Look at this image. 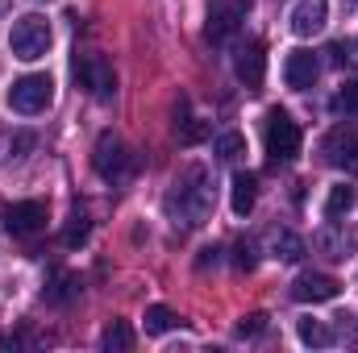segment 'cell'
<instances>
[{"label": "cell", "mask_w": 358, "mask_h": 353, "mask_svg": "<svg viewBox=\"0 0 358 353\" xmlns=\"http://www.w3.org/2000/svg\"><path fill=\"white\" fill-rule=\"evenodd\" d=\"M179 316L171 308H163V303H155V308H146V333H167V329H176Z\"/></svg>", "instance_id": "obj_24"}, {"label": "cell", "mask_w": 358, "mask_h": 353, "mask_svg": "<svg viewBox=\"0 0 358 353\" xmlns=\"http://www.w3.org/2000/svg\"><path fill=\"white\" fill-rule=\"evenodd\" d=\"M176 133L183 146H196V142H204L208 137V125L204 121H196V117H183V121H176Z\"/></svg>", "instance_id": "obj_25"}, {"label": "cell", "mask_w": 358, "mask_h": 353, "mask_svg": "<svg viewBox=\"0 0 358 353\" xmlns=\"http://www.w3.org/2000/svg\"><path fill=\"white\" fill-rule=\"evenodd\" d=\"M267 250H271V258H279V262H296V258H304V241H300L292 229H271Z\"/></svg>", "instance_id": "obj_15"}, {"label": "cell", "mask_w": 358, "mask_h": 353, "mask_svg": "<svg viewBox=\"0 0 358 353\" xmlns=\"http://www.w3.org/2000/svg\"><path fill=\"white\" fill-rule=\"evenodd\" d=\"M255 200H259V179L255 175H234V212H238V216H250Z\"/></svg>", "instance_id": "obj_17"}, {"label": "cell", "mask_w": 358, "mask_h": 353, "mask_svg": "<svg viewBox=\"0 0 358 353\" xmlns=\"http://www.w3.org/2000/svg\"><path fill=\"white\" fill-rule=\"evenodd\" d=\"M8 46H13V54H17L21 63L42 59V54L50 50V25H46V17H38V13L21 17V21L13 25V33H8Z\"/></svg>", "instance_id": "obj_3"}, {"label": "cell", "mask_w": 358, "mask_h": 353, "mask_svg": "<svg viewBox=\"0 0 358 353\" xmlns=\"http://www.w3.org/2000/svg\"><path fill=\"white\" fill-rule=\"evenodd\" d=\"M92 167H96L100 179L121 183V179L129 175V150H125V142H121L117 133H100V142H96V150H92Z\"/></svg>", "instance_id": "obj_5"}, {"label": "cell", "mask_w": 358, "mask_h": 353, "mask_svg": "<svg viewBox=\"0 0 358 353\" xmlns=\"http://www.w3.org/2000/svg\"><path fill=\"white\" fill-rule=\"evenodd\" d=\"M4 229L13 237H29L38 229H46V204L42 200H25V204H13L4 212Z\"/></svg>", "instance_id": "obj_9"}, {"label": "cell", "mask_w": 358, "mask_h": 353, "mask_svg": "<svg viewBox=\"0 0 358 353\" xmlns=\"http://www.w3.org/2000/svg\"><path fill=\"white\" fill-rule=\"evenodd\" d=\"M313 241H317V250H325L329 258H346V250H350V237L338 233V220H329V229H321Z\"/></svg>", "instance_id": "obj_18"}, {"label": "cell", "mask_w": 358, "mask_h": 353, "mask_svg": "<svg viewBox=\"0 0 358 353\" xmlns=\"http://www.w3.org/2000/svg\"><path fill=\"white\" fill-rule=\"evenodd\" d=\"M84 241H88V216H84V212H76V216H71V225H67V233H63V246H71V250H76V246H84Z\"/></svg>", "instance_id": "obj_26"}, {"label": "cell", "mask_w": 358, "mask_h": 353, "mask_svg": "<svg viewBox=\"0 0 358 353\" xmlns=\"http://www.w3.org/2000/svg\"><path fill=\"white\" fill-rule=\"evenodd\" d=\"M334 112H342V117H358V75H350L338 96H334Z\"/></svg>", "instance_id": "obj_22"}, {"label": "cell", "mask_w": 358, "mask_h": 353, "mask_svg": "<svg viewBox=\"0 0 358 353\" xmlns=\"http://www.w3.org/2000/svg\"><path fill=\"white\" fill-rule=\"evenodd\" d=\"M263 329H267V316H263V312H255V316H246V320L238 324V337H259Z\"/></svg>", "instance_id": "obj_27"}, {"label": "cell", "mask_w": 358, "mask_h": 353, "mask_svg": "<svg viewBox=\"0 0 358 353\" xmlns=\"http://www.w3.org/2000/svg\"><path fill=\"white\" fill-rule=\"evenodd\" d=\"M213 150H217V158H221V163H238V158L246 154V137H242V133H221Z\"/></svg>", "instance_id": "obj_23"}, {"label": "cell", "mask_w": 358, "mask_h": 353, "mask_svg": "<svg viewBox=\"0 0 358 353\" xmlns=\"http://www.w3.org/2000/svg\"><path fill=\"white\" fill-rule=\"evenodd\" d=\"M167 216L176 229H200L208 216H213V175L208 167L200 163H187L176 179H171V191H167Z\"/></svg>", "instance_id": "obj_1"}, {"label": "cell", "mask_w": 358, "mask_h": 353, "mask_svg": "<svg viewBox=\"0 0 358 353\" xmlns=\"http://www.w3.org/2000/svg\"><path fill=\"white\" fill-rule=\"evenodd\" d=\"M234 262H238V270H255V246L250 241H238V258Z\"/></svg>", "instance_id": "obj_28"}, {"label": "cell", "mask_w": 358, "mask_h": 353, "mask_svg": "<svg viewBox=\"0 0 358 353\" xmlns=\"http://www.w3.org/2000/svg\"><path fill=\"white\" fill-rule=\"evenodd\" d=\"M263 71H267V54H263V42H246V46H238V59H234V75H238L246 88H259V84H263Z\"/></svg>", "instance_id": "obj_11"}, {"label": "cell", "mask_w": 358, "mask_h": 353, "mask_svg": "<svg viewBox=\"0 0 358 353\" xmlns=\"http://www.w3.org/2000/svg\"><path fill=\"white\" fill-rule=\"evenodd\" d=\"M42 295H46V303H71V299L80 295V278H76L71 270H50Z\"/></svg>", "instance_id": "obj_14"}, {"label": "cell", "mask_w": 358, "mask_h": 353, "mask_svg": "<svg viewBox=\"0 0 358 353\" xmlns=\"http://www.w3.org/2000/svg\"><path fill=\"white\" fill-rule=\"evenodd\" d=\"M317 59L308 54V50H296V54H287V63H283V80H287V88L292 91H308L317 84Z\"/></svg>", "instance_id": "obj_13"}, {"label": "cell", "mask_w": 358, "mask_h": 353, "mask_svg": "<svg viewBox=\"0 0 358 353\" xmlns=\"http://www.w3.org/2000/svg\"><path fill=\"white\" fill-rule=\"evenodd\" d=\"M355 204V191L342 183V187H329V200H325V220H342Z\"/></svg>", "instance_id": "obj_20"}, {"label": "cell", "mask_w": 358, "mask_h": 353, "mask_svg": "<svg viewBox=\"0 0 358 353\" xmlns=\"http://www.w3.org/2000/svg\"><path fill=\"white\" fill-rule=\"evenodd\" d=\"M287 21H292V33H296V38L321 33V25H325V0H296Z\"/></svg>", "instance_id": "obj_12"}, {"label": "cell", "mask_w": 358, "mask_h": 353, "mask_svg": "<svg viewBox=\"0 0 358 353\" xmlns=\"http://www.w3.org/2000/svg\"><path fill=\"white\" fill-rule=\"evenodd\" d=\"M100 345H104L108 353H125V350H134V333H129V324H125V320H113V324L104 329Z\"/></svg>", "instance_id": "obj_19"}, {"label": "cell", "mask_w": 358, "mask_h": 353, "mask_svg": "<svg viewBox=\"0 0 358 353\" xmlns=\"http://www.w3.org/2000/svg\"><path fill=\"white\" fill-rule=\"evenodd\" d=\"M34 142H38V137H34L29 129H0V163H13V158L29 154Z\"/></svg>", "instance_id": "obj_16"}, {"label": "cell", "mask_w": 358, "mask_h": 353, "mask_svg": "<svg viewBox=\"0 0 358 353\" xmlns=\"http://www.w3.org/2000/svg\"><path fill=\"white\" fill-rule=\"evenodd\" d=\"M55 100V80L50 75H25L8 88V108L21 112V117H34V112H46Z\"/></svg>", "instance_id": "obj_4"}, {"label": "cell", "mask_w": 358, "mask_h": 353, "mask_svg": "<svg viewBox=\"0 0 358 353\" xmlns=\"http://www.w3.org/2000/svg\"><path fill=\"white\" fill-rule=\"evenodd\" d=\"M263 137H267V154H271L275 167H292V163L300 158V125H296L287 112H279V108L271 112Z\"/></svg>", "instance_id": "obj_2"}, {"label": "cell", "mask_w": 358, "mask_h": 353, "mask_svg": "<svg viewBox=\"0 0 358 353\" xmlns=\"http://www.w3.org/2000/svg\"><path fill=\"white\" fill-rule=\"evenodd\" d=\"M296 333H300V341H304V345H313V350H329V345H334V333H329L321 320H300V329H296Z\"/></svg>", "instance_id": "obj_21"}, {"label": "cell", "mask_w": 358, "mask_h": 353, "mask_svg": "<svg viewBox=\"0 0 358 353\" xmlns=\"http://www.w3.org/2000/svg\"><path fill=\"white\" fill-rule=\"evenodd\" d=\"M246 13H250V0H217L213 13H208V42H225V38H234V33L242 29Z\"/></svg>", "instance_id": "obj_8"}, {"label": "cell", "mask_w": 358, "mask_h": 353, "mask_svg": "<svg viewBox=\"0 0 358 353\" xmlns=\"http://www.w3.org/2000/svg\"><path fill=\"white\" fill-rule=\"evenodd\" d=\"M76 80H80V88H88L96 100H113V91H117V75H113L108 59H100V54L76 59Z\"/></svg>", "instance_id": "obj_6"}, {"label": "cell", "mask_w": 358, "mask_h": 353, "mask_svg": "<svg viewBox=\"0 0 358 353\" xmlns=\"http://www.w3.org/2000/svg\"><path fill=\"white\" fill-rule=\"evenodd\" d=\"M321 154H325L329 167H338V171H346V175H358V129H346V125H342V129L325 133Z\"/></svg>", "instance_id": "obj_7"}, {"label": "cell", "mask_w": 358, "mask_h": 353, "mask_svg": "<svg viewBox=\"0 0 358 353\" xmlns=\"http://www.w3.org/2000/svg\"><path fill=\"white\" fill-rule=\"evenodd\" d=\"M338 291H342V283L334 274H313V270L292 283V299L296 303H325V299H338Z\"/></svg>", "instance_id": "obj_10"}]
</instances>
